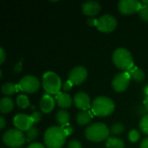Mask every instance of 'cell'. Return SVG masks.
Instances as JSON below:
<instances>
[{"mask_svg":"<svg viewBox=\"0 0 148 148\" xmlns=\"http://www.w3.org/2000/svg\"><path fill=\"white\" fill-rule=\"evenodd\" d=\"M67 137L62 127L54 126L46 130L43 140L45 146L48 148H62Z\"/></svg>","mask_w":148,"mask_h":148,"instance_id":"cell-1","label":"cell"},{"mask_svg":"<svg viewBox=\"0 0 148 148\" xmlns=\"http://www.w3.org/2000/svg\"><path fill=\"white\" fill-rule=\"evenodd\" d=\"M114 101L107 96H99L94 100L91 106V112L99 117L110 115L114 111Z\"/></svg>","mask_w":148,"mask_h":148,"instance_id":"cell-2","label":"cell"},{"mask_svg":"<svg viewBox=\"0 0 148 148\" xmlns=\"http://www.w3.org/2000/svg\"><path fill=\"white\" fill-rule=\"evenodd\" d=\"M110 130L101 122H97L90 125L85 131L86 138L93 142H101L109 138Z\"/></svg>","mask_w":148,"mask_h":148,"instance_id":"cell-3","label":"cell"},{"mask_svg":"<svg viewBox=\"0 0 148 148\" xmlns=\"http://www.w3.org/2000/svg\"><path fill=\"white\" fill-rule=\"evenodd\" d=\"M113 62L118 69L125 72L129 71L134 66L132 54L125 48H119L114 52Z\"/></svg>","mask_w":148,"mask_h":148,"instance_id":"cell-4","label":"cell"},{"mask_svg":"<svg viewBox=\"0 0 148 148\" xmlns=\"http://www.w3.org/2000/svg\"><path fill=\"white\" fill-rule=\"evenodd\" d=\"M42 88L48 95H57L62 87L61 78L57 74L52 71L46 72L42 78Z\"/></svg>","mask_w":148,"mask_h":148,"instance_id":"cell-5","label":"cell"},{"mask_svg":"<svg viewBox=\"0 0 148 148\" xmlns=\"http://www.w3.org/2000/svg\"><path fill=\"white\" fill-rule=\"evenodd\" d=\"M2 139L3 142L6 146L12 148L23 146L26 140V138L23 132L18 129H10L6 131L3 134Z\"/></svg>","mask_w":148,"mask_h":148,"instance_id":"cell-6","label":"cell"},{"mask_svg":"<svg viewBox=\"0 0 148 148\" xmlns=\"http://www.w3.org/2000/svg\"><path fill=\"white\" fill-rule=\"evenodd\" d=\"M17 86L19 90L27 94H33L38 91L40 82L38 78L34 75H25L21 79Z\"/></svg>","mask_w":148,"mask_h":148,"instance_id":"cell-7","label":"cell"},{"mask_svg":"<svg viewBox=\"0 0 148 148\" xmlns=\"http://www.w3.org/2000/svg\"><path fill=\"white\" fill-rule=\"evenodd\" d=\"M142 5L141 2L137 0H121L118 3V9L124 15H131L140 11Z\"/></svg>","mask_w":148,"mask_h":148,"instance_id":"cell-8","label":"cell"},{"mask_svg":"<svg viewBox=\"0 0 148 148\" xmlns=\"http://www.w3.org/2000/svg\"><path fill=\"white\" fill-rule=\"evenodd\" d=\"M117 26V20L116 18L112 15H104L101 16L98 19V24L97 29L101 32L104 33H109L114 30V29Z\"/></svg>","mask_w":148,"mask_h":148,"instance_id":"cell-9","label":"cell"},{"mask_svg":"<svg viewBox=\"0 0 148 148\" xmlns=\"http://www.w3.org/2000/svg\"><path fill=\"white\" fill-rule=\"evenodd\" d=\"M130 80H131V76L128 72L119 73L113 79L112 82L113 88L118 93L124 92L127 88L130 83Z\"/></svg>","mask_w":148,"mask_h":148,"instance_id":"cell-10","label":"cell"},{"mask_svg":"<svg viewBox=\"0 0 148 148\" xmlns=\"http://www.w3.org/2000/svg\"><path fill=\"white\" fill-rule=\"evenodd\" d=\"M13 123L16 129L20 131H28L33 127L34 121L30 115L24 114H18L13 119Z\"/></svg>","mask_w":148,"mask_h":148,"instance_id":"cell-11","label":"cell"},{"mask_svg":"<svg viewBox=\"0 0 148 148\" xmlns=\"http://www.w3.org/2000/svg\"><path fill=\"white\" fill-rule=\"evenodd\" d=\"M87 77L88 70L82 66L74 68L69 75V80H70L74 83V85H80L87 79Z\"/></svg>","mask_w":148,"mask_h":148,"instance_id":"cell-12","label":"cell"},{"mask_svg":"<svg viewBox=\"0 0 148 148\" xmlns=\"http://www.w3.org/2000/svg\"><path fill=\"white\" fill-rule=\"evenodd\" d=\"M73 101L75 106L82 111H87L90 108V106H92L90 101V97L86 93L83 92L77 93L75 95Z\"/></svg>","mask_w":148,"mask_h":148,"instance_id":"cell-13","label":"cell"},{"mask_svg":"<svg viewBox=\"0 0 148 148\" xmlns=\"http://www.w3.org/2000/svg\"><path fill=\"white\" fill-rule=\"evenodd\" d=\"M56 105V99L52 97L50 95H42V99L40 100V109L44 114H49L53 111Z\"/></svg>","mask_w":148,"mask_h":148,"instance_id":"cell-14","label":"cell"},{"mask_svg":"<svg viewBox=\"0 0 148 148\" xmlns=\"http://www.w3.org/2000/svg\"><path fill=\"white\" fill-rule=\"evenodd\" d=\"M82 12L89 16L97 15L101 10V5L96 1H87L82 5Z\"/></svg>","mask_w":148,"mask_h":148,"instance_id":"cell-15","label":"cell"},{"mask_svg":"<svg viewBox=\"0 0 148 148\" xmlns=\"http://www.w3.org/2000/svg\"><path fill=\"white\" fill-rule=\"evenodd\" d=\"M55 99H56V104L62 108H69L72 105V98L67 93L60 92L56 95Z\"/></svg>","mask_w":148,"mask_h":148,"instance_id":"cell-16","label":"cell"},{"mask_svg":"<svg viewBox=\"0 0 148 148\" xmlns=\"http://www.w3.org/2000/svg\"><path fill=\"white\" fill-rule=\"evenodd\" d=\"M14 101L10 97H3L0 100V111L2 114H8L12 111Z\"/></svg>","mask_w":148,"mask_h":148,"instance_id":"cell-17","label":"cell"},{"mask_svg":"<svg viewBox=\"0 0 148 148\" xmlns=\"http://www.w3.org/2000/svg\"><path fill=\"white\" fill-rule=\"evenodd\" d=\"M92 119V114L89 111H81L76 115V122L80 126L88 125Z\"/></svg>","mask_w":148,"mask_h":148,"instance_id":"cell-18","label":"cell"},{"mask_svg":"<svg viewBox=\"0 0 148 148\" xmlns=\"http://www.w3.org/2000/svg\"><path fill=\"white\" fill-rule=\"evenodd\" d=\"M129 74H130V76L131 78L137 82H140L144 80L145 78V73L144 71L140 69V68H138L136 66H134L129 71H127Z\"/></svg>","mask_w":148,"mask_h":148,"instance_id":"cell-19","label":"cell"},{"mask_svg":"<svg viewBox=\"0 0 148 148\" xmlns=\"http://www.w3.org/2000/svg\"><path fill=\"white\" fill-rule=\"evenodd\" d=\"M56 122L59 125H61V127L69 124V121H70L69 113L66 110H60L57 112L56 115Z\"/></svg>","mask_w":148,"mask_h":148,"instance_id":"cell-20","label":"cell"},{"mask_svg":"<svg viewBox=\"0 0 148 148\" xmlns=\"http://www.w3.org/2000/svg\"><path fill=\"white\" fill-rule=\"evenodd\" d=\"M18 86L17 85H15L11 82H7V83H4L3 86H2V93L3 95H5L6 96L7 95H12L14 94H16L17 91H18Z\"/></svg>","mask_w":148,"mask_h":148,"instance_id":"cell-21","label":"cell"},{"mask_svg":"<svg viewBox=\"0 0 148 148\" xmlns=\"http://www.w3.org/2000/svg\"><path fill=\"white\" fill-rule=\"evenodd\" d=\"M125 144L122 140L115 138V137H109L106 142L107 148H124Z\"/></svg>","mask_w":148,"mask_h":148,"instance_id":"cell-22","label":"cell"},{"mask_svg":"<svg viewBox=\"0 0 148 148\" xmlns=\"http://www.w3.org/2000/svg\"><path fill=\"white\" fill-rule=\"evenodd\" d=\"M16 105L22 109H25L29 106V100L28 96L25 95H18L16 97Z\"/></svg>","mask_w":148,"mask_h":148,"instance_id":"cell-23","label":"cell"},{"mask_svg":"<svg viewBox=\"0 0 148 148\" xmlns=\"http://www.w3.org/2000/svg\"><path fill=\"white\" fill-rule=\"evenodd\" d=\"M38 134H39V132H38L37 128L32 127L30 129H29L26 132V136H25L26 140L28 142H32L38 137Z\"/></svg>","mask_w":148,"mask_h":148,"instance_id":"cell-24","label":"cell"},{"mask_svg":"<svg viewBox=\"0 0 148 148\" xmlns=\"http://www.w3.org/2000/svg\"><path fill=\"white\" fill-rule=\"evenodd\" d=\"M125 129V127L121 123H114L111 127H110V134L114 135H120L123 133Z\"/></svg>","mask_w":148,"mask_h":148,"instance_id":"cell-25","label":"cell"},{"mask_svg":"<svg viewBox=\"0 0 148 148\" xmlns=\"http://www.w3.org/2000/svg\"><path fill=\"white\" fill-rule=\"evenodd\" d=\"M140 128L141 132L148 135V114L145 115L140 122Z\"/></svg>","mask_w":148,"mask_h":148,"instance_id":"cell-26","label":"cell"},{"mask_svg":"<svg viewBox=\"0 0 148 148\" xmlns=\"http://www.w3.org/2000/svg\"><path fill=\"white\" fill-rule=\"evenodd\" d=\"M140 134L139 131L136 130V129L131 130V131L129 132V134H128V139H129V140H130L131 142H133V143L137 142V141L140 140Z\"/></svg>","mask_w":148,"mask_h":148,"instance_id":"cell-27","label":"cell"},{"mask_svg":"<svg viewBox=\"0 0 148 148\" xmlns=\"http://www.w3.org/2000/svg\"><path fill=\"white\" fill-rule=\"evenodd\" d=\"M140 16V18L145 21V22H148V5H142L141 9L139 11Z\"/></svg>","mask_w":148,"mask_h":148,"instance_id":"cell-28","label":"cell"},{"mask_svg":"<svg viewBox=\"0 0 148 148\" xmlns=\"http://www.w3.org/2000/svg\"><path fill=\"white\" fill-rule=\"evenodd\" d=\"M31 118L34 121V123H37L39 122L41 120H42V114L39 111H34L32 114H31Z\"/></svg>","mask_w":148,"mask_h":148,"instance_id":"cell-29","label":"cell"},{"mask_svg":"<svg viewBox=\"0 0 148 148\" xmlns=\"http://www.w3.org/2000/svg\"><path fill=\"white\" fill-rule=\"evenodd\" d=\"M73 86H74V83L70 81V80H68V81H66L63 84H62V89L65 91V92H67V91H69L72 88H73Z\"/></svg>","mask_w":148,"mask_h":148,"instance_id":"cell-30","label":"cell"},{"mask_svg":"<svg viewBox=\"0 0 148 148\" xmlns=\"http://www.w3.org/2000/svg\"><path fill=\"white\" fill-rule=\"evenodd\" d=\"M62 129H63V131L65 132V134H66L67 136L71 135V134H73V132H74L73 127H71L69 124H67V125H65V126H62Z\"/></svg>","mask_w":148,"mask_h":148,"instance_id":"cell-31","label":"cell"},{"mask_svg":"<svg viewBox=\"0 0 148 148\" xmlns=\"http://www.w3.org/2000/svg\"><path fill=\"white\" fill-rule=\"evenodd\" d=\"M69 148H82V144L80 141L76 140H73L69 143Z\"/></svg>","mask_w":148,"mask_h":148,"instance_id":"cell-32","label":"cell"},{"mask_svg":"<svg viewBox=\"0 0 148 148\" xmlns=\"http://www.w3.org/2000/svg\"><path fill=\"white\" fill-rule=\"evenodd\" d=\"M88 24L90 25V26H95V27H97L98 19H95L94 17H90V18L88 19Z\"/></svg>","mask_w":148,"mask_h":148,"instance_id":"cell-33","label":"cell"},{"mask_svg":"<svg viewBox=\"0 0 148 148\" xmlns=\"http://www.w3.org/2000/svg\"><path fill=\"white\" fill-rule=\"evenodd\" d=\"M6 58V55H5V51L3 48L0 49V64H3L4 60Z\"/></svg>","mask_w":148,"mask_h":148,"instance_id":"cell-34","label":"cell"},{"mask_svg":"<svg viewBox=\"0 0 148 148\" xmlns=\"http://www.w3.org/2000/svg\"><path fill=\"white\" fill-rule=\"evenodd\" d=\"M22 64H23L22 62H18L15 65V67H14V69H13V70H14L15 73H20V72L22 71Z\"/></svg>","mask_w":148,"mask_h":148,"instance_id":"cell-35","label":"cell"},{"mask_svg":"<svg viewBox=\"0 0 148 148\" xmlns=\"http://www.w3.org/2000/svg\"><path fill=\"white\" fill-rule=\"evenodd\" d=\"M28 148H45V147L41 143H32L28 147Z\"/></svg>","mask_w":148,"mask_h":148,"instance_id":"cell-36","label":"cell"},{"mask_svg":"<svg viewBox=\"0 0 148 148\" xmlns=\"http://www.w3.org/2000/svg\"><path fill=\"white\" fill-rule=\"evenodd\" d=\"M140 148H148V138H146L140 143Z\"/></svg>","mask_w":148,"mask_h":148,"instance_id":"cell-37","label":"cell"},{"mask_svg":"<svg viewBox=\"0 0 148 148\" xmlns=\"http://www.w3.org/2000/svg\"><path fill=\"white\" fill-rule=\"evenodd\" d=\"M5 125H6L5 119H4L3 116H1V117H0V128H1V129H3L4 127H5Z\"/></svg>","mask_w":148,"mask_h":148,"instance_id":"cell-38","label":"cell"},{"mask_svg":"<svg viewBox=\"0 0 148 148\" xmlns=\"http://www.w3.org/2000/svg\"><path fill=\"white\" fill-rule=\"evenodd\" d=\"M144 105H145V108H146V110L148 112V97H147L144 101Z\"/></svg>","mask_w":148,"mask_h":148,"instance_id":"cell-39","label":"cell"},{"mask_svg":"<svg viewBox=\"0 0 148 148\" xmlns=\"http://www.w3.org/2000/svg\"><path fill=\"white\" fill-rule=\"evenodd\" d=\"M144 93L145 95H147V97H148V85L144 87Z\"/></svg>","mask_w":148,"mask_h":148,"instance_id":"cell-40","label":"cell"},{"mask_svg":"<svg viewBox=\"0 0 148 148\" xmlns=\"http://www.w3.org/2000/svg\"><path fill=\"white\" fill-rule=\"evenodd\" d=\"M141 3L144 4V5H148V0H143V1H141Z\"/></svg>","mask_w":148,"mask_h":148,"instance_id":"cell-41","label":"cell"}]
</instances>
